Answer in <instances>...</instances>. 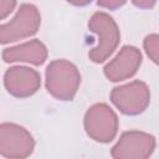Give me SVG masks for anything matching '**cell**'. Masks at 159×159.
I'll list each match as a JSON object with an SVG mask.
<instances>
[{"instance_id": "cell-1", "label": "cell", "mask_w": 159, "mask_h": 159, "mask_svg": "<svg viewBox=\"0 0 159 159\" xmlns=\"http://www.w3.org/2000/svg\"><path fill=\"white\" fill-rule=\"evenodd\" d=\"M81 84V73L75 63L60 58L51 61L45 72L47 92L60 101H72Z\"/></svg>"}, {"instance_id": "cell-2", "label": "cell", "mask_w": 159, "mask_h": 159, "mask_svg": "<svg viewBox=\"0 0 159 159\" xmlns=\"http://www.w3.org/2000/svg\"><path fill=\"white\" fill-rule=\"evenodd\" d=\"M88 29L97 35V45L88 52L94 63L104 62L117 48L120 41V32L116 20L104 11L94 12L88 20Z\"/></svg>"}, {"instance_id": "cell-3", "label": "cell", "mask_w": 159, "mask_h": 159, "mask_svg": "<svg viewBox=\"0 0 159 159\" xmlns=\"http://www.w3.org/2000/svg\"><path fill=\"white\" fill-rule=\"evenodd\" d=\"M83 125L91 139L99 143H109L118 133L119 120L116 112L107 103H96L87 109Z\"/></svg>"}, {"instance_id": "cell-4", "label": "cell", "mask_w": 159, "mask_h": 159, "mask_svg": "<svg viewBox=\"0 0 159 159\" xmlns=\"http://www.w3.org/2000/svg\"><path fill=\"white\" fill-rule=\"evenodd\" d=\"M41 25V14L32 4L20 5L15 16L5 24H0V43L6 45L35 35Z\"/></svg>"}, {"instance_id": "cell-5", "label": "cell", "mask_w": 159, "mask_h": 159, "mask_svg": "<svg viewBox=\"0 0 159 159\" xmlns=\"http://www.w3.org/2000/svg\"><path fill=\"white\" fill-rule=\"evenodd\" d=\"M111 101L120 113L138 116L143 113L150 103V89L145 82L134 80L114 87L111 92Z\"/></svg>"}, {"instance_id": "cell-6", "label": "cell", "mask_w": 159, "mask_h": 159, "mask_svg": "<svg viewBox=\"0 0 159 159\" xmlns=\"http://www.w3.org/2000/svg\"><path fill=\"white\" fill-rule=\"evenodd\" d=\"M35 139L22 125L10 122L0 123V155L10 159H24L32 154Z\"/></svg>"}, {"instance_id": "cell-7", "label": "cell", "mask_w": 159, "mask_h": 159, "mask_svg": "<svg viewBox=\"0 0 159 159\" xmlns=\"http://www.w3.org/2000/svg\"><path fill=\"white\" fill-rule=\"evenodd\" d=\"M157 145L155 137L142 130L123 132L113 145L111 155L114 159H147Z\"/></svg>"}, {"instance_id": "cell-8", "label": "cell", "mask_w": 159, "mask_h": 159, "mask_svg": "<svg viewBox=\"0 0 159 159\" xmlns=\"http://www.w3.org/2000/svg\"><path fill=\"white\" fill-rule=\"evenodd\" d=\"M142 52L132 45L123 46L119 52L104 66V76L112 82H120L133 77L142 65Z\"/></svg>"}, {"instance_id": "cell-9", "label": "cell", "mask_w": 159, "mask_h": 159, "mask_svg": "<svg viewBox=\"0 0 159 159\" xmlns=\"http://www.w3.org/2000/svg\"><path fill=\"white\" fill-rule=\"evenodd\" d=\"M4 86L11 96L26 98L40 89L41 76L31 67L12 66L4 75Z\"/></svg>"}, {"instance_id": "cell-10", "label": "cell", "mask_w": 159, "mask_h": 159, "mask_svg": "<svg viewBox=\"0 0 159 159\" xmlns=\"http://www.w3.org/2000/svg\"><path fill=\"white\" fill-rule=\"evenodd\" d=\"M1 57L6 63L26 62L34 66H40L47 60V48L43 42L34 39L5 48L1 53Z\"/></svg>"}, {"instance_id": "cell-11", "label": "cell", "mask_w": 159, "mask_h": 159, "mask_svg": "<svg viewBox=\"0 0 159 159\" xmlns=\"http://www.w3.org/2000/svg\"><path fill=\"white\" fill-rule=\"evenodd\" d=\"M144 50L148 55V57L157 65L158 63V52H159V36L158 34H150L145 36L143 41Z\"/></svg>"}, {"instance_id": "cell-12", "label": "cell", "mask_w": 159, "mask_h": 159, "mask_svg": "<svg viewBox=\"0 0 159 159\" xmlns=\"http://www.w3.org/2000/svg\"><path fill=\"white\" fill-rule=\"evenodd\" d=\"M16 0H0V20L5 19L10 15V12L15 9Z\"/></svg>"}, {"instance_id": "cell-13", "label": "cell", "mask_w": 159, "mask_h": 159, "mask_svg": "<svg viewBox=\"0 0 159 159\" xmlns=\"http://www.w3.org/2000/svg\"><path fill=\"white\" fill-rule=\"evenodd\" d=\"M127 2V0H98L97 4L101 7L108 9V10H116L123 6Z\"/></svg>"}, {"instance_id": "cell-14", "label": "cell", "mask_w": 159, "mask_h": 159, "mask_svg": "<svg viewBox=\"0 0 159 159\" xmlns=\"http://www.w3.org/2000/svg\"><path fill=\"white\" fill-rule=\"evenodd\" d=\"M132 2L139 9H152L157 4V0H132Z\"/></svg>"}, {"instance_id": "cell-15", "label": "cell", "mask_w": 159, "mask_h": 159, "mask_svg": "<svg viewBox=\"0 0 159 159\" xmlns=\"http://www.w3.org/2000/svg\"><path fill=\"white\" fill-rule=\"evenodd\" d=\"M67 2L75 5V6H84V5H88L91 4L92 0H66Z\"/></svg>"}]
</instances>
